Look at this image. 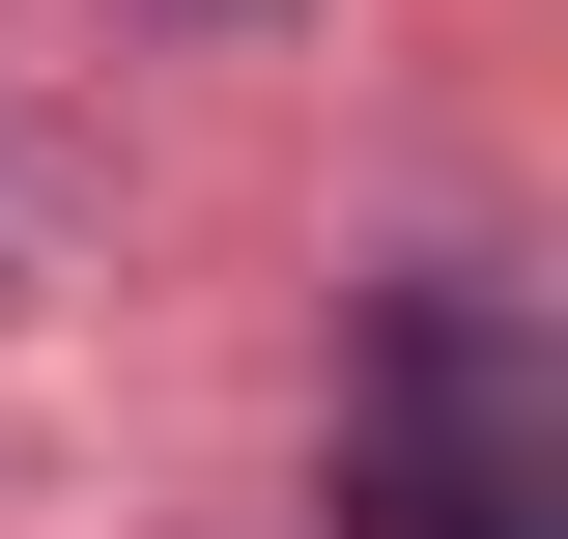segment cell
<instances>
[{"label": "cell", "instance_id": "1", "mask_svg": "<svg viewBox=\"0 0 568 539\" xmlns=\"http://www.w3.org/2000/svg\"><path fill=\"white\" fill-rule=\"evenodd\" d=\"M342 539H568V398H540V313L511 284H369L342 340Z\"/></svg>", "mask_w": 568, "mask_h": 539}]
</instances>
